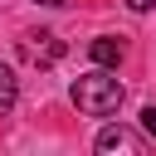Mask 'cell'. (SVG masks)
Instances as JSON below:
<instances>
[{
  "label": "cell",
  "instance_id": "277c9868",
  "mask_svg": "<svg viewBox=\"0 0 156 156\" xmlns=\"http://www.w3.org/2000/svg\"><path fill=\"white\" fill-rule=\"evenodd\" d=\"M88 58H93V63H102V68H112V63H122V39H112V34H102V39H93V44H88Z\"/></svg>",
  "mask_w": 156,
  "mask_h": 156
},
{
  "label": "cell",
  "instance_id": "ba28073f",
  "mask_svg": "<svg viewBox=\"0 0 156 156\" xmlns=\"http://www.w3.org/2000/svg\"><path fill=\"white\" fill-rule=\"evenodd\" d=\"M39 5H63V0H39Z\"/></svg>",
  "mask_w": 156,
  "mask_h": 156
},
{
  "label": "cell",
  "instance_id": "52a82bcc",
  "mask_svg": "<svg viewBox=\"0 0 156 156\" xmlns=\"http://www.w3.org/2000/svg\"><path fill=\"white\" fill-rule=\"evenodd\" d=\"M151 5H156V0H127V10H132V15H146Z\"/></svg>",
  "mask_w": 156,
  "mask_h": 156
},
{
  "label": "cell",
  "instance_id": "5b68a950",
  "mask_svg": "<svg viewBox=\"0 0 156 156\" xmlns=\"http://www.w3.org/2000/svg\"><path fill=\"white\" fill-rule=\"evenodd\" d=\"M15 98H20V78H15L10 63H0V117L15 107Z\"/></svg>",
  "mask_w": 156,
  "mask_h": 156
},
{
  "label": "cell",
  "instance_id": "7a4b0ae2",
  "mask_svg": "<svg viewBox=\"0 0 156 156\" xmlns=\"http://www.w3.org/2000/svg\"><path fill=\"white\" fill-rule=\"evenodd\" d=\"M20 54H24L29 63H39V68H54V63L63 58V39H58L54 29H34V34L20 39Z\"/></svg>",
  "mask_w": 156,
  "mask_h": 156
},
{
  "label": "cell",
  "instance_id": "6da1fadb",
  "mask_svg": "<svg viewBox=\"0 0 156 156\" xmlns=\"http://www.w3.org/2000/svg\"><path fill=\"white\" fill-rule=\"evenodd\" d=\"M73 102H78V112H88V117H112V112L122 107V83H117L112 73H102V63H98L93 73H83V78L73 83Z\"/></svg>",
  "mask_w": 156,
  "mask_h": 156
},
{
  "label": "cell",
  "instance_id": "3957f363",
  "mask_svg": "<svg viewBox=\"0 0 156 156\" xmlns=\"http://www.w3.org/2000/svg\"><path fill=\"white\" fill-rule=\"evenodd\" d=\"M93 146H98L102 156H112V151H122V156H141V151H146V136H136V132H127V127H102Z\"/></svg>",
  "mask_w": 156,
  "mask_h": 156
},
{
  "label": "cell",
  "instance_id": "8992f818",
  "mask_svg": "<svg viewBox=\"0 0 156 156\" xmlns=\"http://www.w3.org/2000/svg\"><path fill=\"white\" fill-rule=\"evenodd\" d=\"M141 132H146V136H156V107H146V112H141Z\"/></svg>",
  "mask_w": 156,
  "mask_h": 156
}]
</instances>
